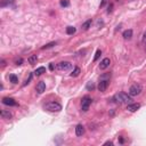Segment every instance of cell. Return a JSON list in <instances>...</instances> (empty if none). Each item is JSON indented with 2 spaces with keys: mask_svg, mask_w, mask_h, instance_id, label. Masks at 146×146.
<instances>
[{
  "mask_svg": "<svg viewBox=\"0 0 146 146\" xmlns=\"http://www.w3.org/2000/svg\"><path fill=\"white\" fill-rule=\"evenodd\" d=\"M104 145H113V143H112L111 140H108V141H106V143H104Z\"/></svg>",
  "mask_w": 146,
  "mask_h": 146,
  "instance_id": "obj_27",
  "label": "cell"
},
{
  "mask_svg": "<svg viewBox=\"0 0 146 146\" xmlns=\"http://www.w3.org/2000/svg\"><path fill=\"white\" fill-rule=\"evenodd\" d=\"M71 63H68V62H61V63L57 65V68L58 70H62V71H67L71 68Z\"/></svg>",
  "mask_w": 146,
  "mask_h": 146,
  "instance_id": "obj_6",
  "label": "cell"
},
{
  "mask_svg": "<svg viewBox=\"0 0 146 146\" xmlns=\"http://www.w3.org/2000/svg\"><path fill=\"white\" fill-rule=\"evenodd\" d=\"M110 64H111V61H110V58H104L102 62H100V64H99L100 70H105V68H107V67L110 66Z\"/></svg>",
  "mask_w": 146,
  "mask_h": 146,
  "instance_id": "obj_10",
  "label": "cell"
},
{
  "mask_svg": "<svg viewBox=\"0 0 146 146\" xmlns=\"http://www.w3.org/2000/svg\"><path fill=\"white\" fill-rule=\"evenodd\" d=\"M141 91H143V87H141L139 83H135L129 88L128 94H129L130 96H138Z\"/></svg>",
  "mask_w": 146,
  "mask_h": 146,
  "instance_id": "obj_4",
  "label": "cell"
},
{
  "mask_svg": "<svg viewBox=\"0 0 146 146\" xmlns=\"http://www.w3.org/2000/svg\"><path fill=\"white\" fill-rule=\"evenodd\" d=\"M113 99L115 100L116 103H119V104H130L131 103V96L130 95H127V94L124 93H118L114 95Z\"/></svg>",
  "mask_w": 146,
  "mask_h": 146,
  "instance_id": "obj_1",
  "label": "cell"
},
{
  "mask_svg": "<svg viewBox=\"0 0 146 146\" xmlns=\"http://www.w3.org/2000/svg\"><path fill=\"white\" fill-rule=\"evenodd\" d=\"M107 77H111V74H105V75H103L102 78H100V81H99V83H98V90L99 91H105L107 89V87H108V83H110V81L107 79H105V78H107Z\"/></svg>",
  "mask_w": 146,
  "mask_h": 146,
  "instance_id": "obj_2",
  "label": "cell"
},
{
  "mask_svg": "<svg viewBox=\"0 0 146 146\" xmlns=\"http://www.w3.org/2000/svg\"><path fill=\"white\" fill-rule=\"evenodd\" d=\"M9 80H10V82H13V83H17V82H18V78L16 77L15 74L9 75Z\"/></svg>",
  "mask_w": 146,
  "mask_h": 146,
  "instance_id": "obj_20",
  "label": "cell"
},
{
  "mask_svg": "<svg viewBox=\"0 0 146 146\" xmlns=\"http://www.w3.org/2000/svg\"><path fill=\"white\" fill-rule=\"evenodd\" d=\"M112 7H113V6H112V5H110V6H108V10H107V13H111V11H112Z\"/></svg>",
  "mask_w": 146,
  "mask_h": 146,
  "instance_id": "obj_30",
  "label": "cell"
},
{
  "mask_svg": "<svg viewBox=\"0 0 146 146\" xmlns=\"http://www.w3.org/2000/svg\"><path fill=\"white\" fill-rule=\"evenodd\" d=\"M27 62H29L31 65H34V64H36V62H38V56H36V55H32V56H30L29 58H27Z\"/></svg>",
  "mask_w": 146,
  "mask_h": 146,
  "instance_id": "obj_13",
  "label": "cell"
},
{
  "mask_svg": "<svg viewBox=\"0 0 146 146\" xmlns=\"http://www.w3.org/2000/svg\"><path fill=\"white\" fill-rule=\"evenodd\" d=\"M90 26H91V20H88L87 22H84L83 24H82V30L87 31V30H88Z\"/></svg>",
  "mask_w": 146,
  "mask_h": 146,
  "instance_id": "obj_17",
  "label": "cell"
},
{
  "mask_svg": "<svg viewBox=\"0 0 146 146\" xmlns=\"http://www.w3.org/2000/svg\"><path fill=\"white\" fill-rule=\"evenodd\" d=\"M35 90H36V93H38V94H42L43 91L46 90V83L43 81H40L38 84H36Z\"/></svg>",
  "mask_w": 146,
  "mask_h": 146,
  "instance_id": "obj_9",
  "label": "cell"
},
{
  "mask_svg": "<svg viewBox=\"0 0 146 146\" xmlns=\"http://www.w3.org/2000/svg\"><path fill=\"white\" fill-rule=\"evenodd\" d=\"M1 118L2 119H10L11 113L9 111H1Z\"/></svg>",
  "mask_w": 146,
  "mask_h": 146,
  "instance_id": "obj_14",
  "label": "cell"
},
{
  "mask_svg": "<svg viewBox=\"0 0 146 146\" xmlns=\"http://www.w3.org/2000/svg\"><path fill=\"white\" fill-rule=\"evenodd\" d=\"M45 108L49 112H59L62 110V105L56 102H50L45 105Z\"/></svg>",
  "mask_w": 146,
  "mask_h": 146,
  "instance_id": "obj_3",
  "label": "cell"
},
{
  "mask_svg": "<svg viewBox=\"0 0 146 146\" xmlns=\"http://www.w3.org/2000/svg\"><path fill=\"white\" fill-rule=\"evenodd\" d=\"M139 107H140V104H139V103H134V104H128L127 105V110L129 112H136Z\"/></svg>",
  "mask_w": 146,
  "mask_h": 146,
  "instance_id": "obj_8",
  "label": "cell"
},
{
  "mask_svg": "<svg viewBox=\"0 0 146 146\" xmlns=\"http://www.w3.org/2000/svg\"><path fill=\"white\" fill-rule=\"evenodd\" d=\"M94 88H95V84H94L93 82H88V84H87V89H88V90H93Z\"/></svg>",
  "mask_w": 146,
  "mask_h": 146,
  "instance_id": "obj_24",
  "label": "cell"
},
{
  "mask_svg": "<svg viewBox=\"0 0 146 146\" xmlns=\"http://www.w3.org/2000/svg\"><path fill=\"white\" fill-rule=\"evenodd\" d=\"M91 105V98L89 96H84L81 100V110L83 112H87Z\"/></svg>",
  "mask_w": 146,
  "mask_h": 146,
  "instance_id": "obj_5",
  "label": "cell"
},
{
  "mask_svg": "<svg viewBox=\"0 0 146 146\" xmlns=\"http://www.w3.org/2000/svg\"><path fill=\"white\" fill-rule=\"evenodd\" d=\"M49 68H50V70H54V65H52V64H50V65H49Z\"/></svg>",
  "mask_w": 146,
  "mask_h": 146,
  "instance_id": "obj_31",
  "label": "cell"
},
{
  "mask_svg": "<svg viewBox=\"0 0 146 146\" xmlns=\"http://www.w3.org/2000/svg\"><path fill=\"white\" fill-rule=\"evenodd\" d=\"M22 63H23V59L22 58H16L15 59V64H16V65H21Z\"/></svg>",
  "mask_w": 146,
  "mask_h": 146,
  "instance_id": "obj_25",
  "label": "cell"
},
{
  "mask_svg": "<svg viewBox=\"0 0 146 146\" xmlns=\"http://www.w3.org/2000/svg\"><path fill=\"white\" fill-rule=\"evenodd\" d=\"M80 72H81V70H80V67H75L74 70L72 71V73H71V77H78V75L80 74Z\"/></svg>",
  "mask_w": 146,
  "mask_h": 146,
  "instance_id": "obj_18",
  "label": "cell"
},
{
  "mask_svg": "<svg viewBox=\"0 0 146 146\" xmlns=\"http://www.w3.org/2000/svg\"><path fill=\"white\" fill-rule=\"evenodd\" d=\"M66 33L67 34H74L75 33V27L74 26H67L66 27Z\"/></svg>",
  "mask_w": 146,
  "mask_h": 146,
  "instance_id": "obj_19",
  "label": "cell"
},
{
  "mask_svg": "<svg viewBox=\"0 0 146 146\" xmlns=\"http://www.w3.org/2000/svg\"><path fill=\"white\" fill-rule=\"evenodd\" d=\"M15 0H1V7H6V6H10L11 4H14Z\"/></svg>",
  "mask_w": 146,
  "mask_h": 146,
  "instance_id": "obj_15",
  "label": "cell"
},
{
  "mask_svg": "<svg viewBox=\"0 0 146 146\" xmlns=\"http://www.w3.org/2000/svg\"><path fill=\"white\" fill-rule=\"evenodd\" d=\"M54 46H56V42L52 41V42H49V43H47V45H45L43 47H41V49H48V48H51V47H54Z\"/></svg>",
  "mask_w": 146,
  "mask_h": 146,
  "instance_id": "obj_21",
  "label": "cell"
},
{
  "mask_svg": "<svg viewBox=\"0 0 146 146\" xmlns=\"http://www.w3.org/2000/svg\"><path fill=\"white\" fill-rule=\"evenodd\" d=\"M46 72V68L43 67V66H41V67H38L35 71H34V74L35 75H41L42 73H45Z\"/></svg>",
  "mask_w": 146,
  "mask_h": 146,
  "instance_id": "obj_16",
  "label": "cell"
},
{
  "mask_svg": "<svg viewBox=\"0 0 146 146\" xmlns=\"http://www.w3.org/2000/svg\"><path fill=\"white\" fill-rule=\"evenodd\" d=\"M143 42H145V43H146V32L144 33V35H143Z\"/></svg>",
  "mask_w": 146,
  "mask_h": 146,
  "instance_id": "obj_28",
  "label": "cell"
},
{
  "mask_svg": "<svg viewBox=\"0 0 146 146\" xmlns=\"http://www.w3.org/2000/svg\"><path fill=\"white\" fill-rule=\"evenodd\" d=\"M102 55V50L100 49H97V51H96V54H95V57H94V61H97L98 58H99V56Z\"/></svg>",
  "mask_w": 146,
  "mask_h": 146,
  "instance_id": "obj_22",
  "label": "cell"
},
{
  "mask_svg": "<svg viewBox=\"0 0 146 146\" xmlns=\"http://www.w3.org/2000/svg\"><path fill=\"white\" fill-rule=\"evenodd\" d=\"M61 6L62 7H68L70 6V1H68V0H61Z\"/></svg>",
  "mask_w": 146,
  "mask_h": 146,
  "instance_id": "obj_23",
  "label": "cell"
},
{
  "mask_svg": "<svg viewBox=\"0 0 146 146\" xmlns=\"http://www.w3.org/2000/svg\"><path fill=\"white\" fill-rule=\"evenodd\" d=\"M1 66H2V67H5V66H6V62H5L4 59L1 61Z\"/></svg>",
  "mask_w": 146,
  "mask_h": 146,
  "instance_id": "obj_29",
  "label": "cell"
},
{
  "mask_svg": "<svg viewBox=\"0 0 146 146\" xmlns=\"http://www.w3.org/2000/svg\"><path fill=\"white\" fill-rule=\"evenodd\" d=\"M83 134H84V127L82 124H78L75 127V135L78 137H81Z\"/></svg>",
  "mask_w": 146,
  "mask_h": 146,
  "instance_id": "obj_11",
  "label": "cell"
},
{
  "mask_svg": "<svg viewBox=\"0 0 146 146\" xmlns=\"http://www.w3.org/2000/svg\"><path fill=\"white\" fill-rule=\"evenodd\" d=\"M31 79H32V74H30V77H29V79L26 80V81L24 82V84H23V86H26L27 83H30V81H31Z\"/></svg>",
  "mask_w": 146,
  "mask_h": 146,
  "instance_id": "obj_26",
  "label": "cell"
},
{
  "mask_svg": "<svg viewBox=\"0 0 146 146\" xmlns=\"http://www.w3.org/2000/svg\"><path fill=\"white\" fill-rule=\"evenodd\" d=\"M2 103H4L5 105H7V106H16V105H17V103L15 102V99L9 98V97H5L4 99H2Z\"/></svg>",
  "mask_w": 146,
  "mask_h": 146,
  "instance_id": "obj_7",
  "label": "cell"
},
{
  "mask_svg": "<svg viewBox=\"0 0 146 146\" xmlns=\"http://www.w3.org/2000/svg\"><path fill=\"white\" fill-rule=\"evenodd\" d=\"M123 38L125 39V40H129V39H131L132 36V30H125L124 32H123Z\"/></svg>",
  "mask_w": 146,
  "mask_h": 146,
  "instance_id": "obj_12",
  "label": "cell"
}]
</instances>
